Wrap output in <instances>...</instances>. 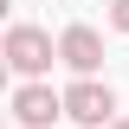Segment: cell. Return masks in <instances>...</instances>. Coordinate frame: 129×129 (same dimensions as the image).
<instances>
[{
    "label": "cell",
    "instance_id": "8992f818",
    "mask_svg": "<svg viewBox=\"0 0 129 129\" xmlns=\"http://www.w3.org/2000/svg\"><path fill=\"white\" fill-rule=\"evenodd\" d=\"M110 129H129V116H123V123H110Z\"/></svg>",
    "mask_w": 129,
    "mask_h": 129
},
{
    "label": "cell",
    "instance_id": "7a4b0ae2",
    "mask_svg": "<svg viewBox=\"0 0 129 129\" xmlns=\"http://www.w3.org/2000/svg\"><path fill=\"white\" fill-rule=\"evenodd\" d=\"M110 110H116V90H110V84H97V78H78L71 90H64V116L84 123V129L110 123Z\"/></svg>",
    "mask_w": 129,
    "mask_h": 129
},
{
    "label": "cell",
    "instance_id": "5b68a950",
    "mask_svg": "<svg viewBox=\"0 0 129 129\" xmlns=\"http://www.w3.org/2000/svg\"><path fill=\"white\" fill-rule=\"evenodd\" d=\"M110 26H116V32H129V0H110Z\"/></svg>",
    "mask_w": 129,
    "mask_h": 129
},
{
    "label": "cell",
    "instance_id": "6da1fadb",
    "mask_svg": "<svg viewBox=\"0 0 129 129\" xmlns=\"http://www.w3.org/2000/svg\"><path fill=\"white\" fill-rule=\"evenodd\" d=\"M0 58L13 64L19 78H39V71H52V32H39V26H26V19H19V26H7V45H0Z\"/></svg>",
    "mask_w": 129,
    "mask_h": 129
},
{
    "label": "cell",
    "instance_id": "277c9868",
    "mask_svg": "<svg viewBox=\"0 0 129 129\" xmlns=\"http://www.w3.org/2000/svg\"><path fill=\"white\" fill-rule=\"evenodd\" d=\"M58 58L78 71V78H90L97 64H103V39H97V26H64V39H58Z\"/></svg>",
    "mask_w": 129,
    "mask_h": 129
},
{
    "label": "cell",
    "instance_id": "3957f363",
    "mask_svg": "<svg viewBox=\"0 0 129 129\" xmlns=\"http://www.w3.org/2000/svg\"><path fill=\"white\" fill-rule=\"evenodd\" d=\"M64 116V97L52 90V84H19L13 90V123L19 129H45V123H58Z\"/></svg>",
    "mask_w": 129,
    "mask_h": 129
}]
</instances>
